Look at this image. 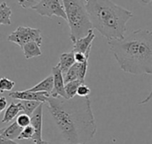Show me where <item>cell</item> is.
I'll return each instance as SVG.
<instances>
[{
	"label": "cell",
	"mask_w": 152,
	"mask_h": 144,
	"mask_svg": "<svg viewBox=\"0 0 152 144\" xmlns=\"http://www.w3.org/2000/svg\"><path fill=\"white\" fill-rule=\"evenodd\" d=\"M21 131H22V127H20L16 121H14L12 124H10L8 127L2 128L0 130V139L14 141L15 139H18Z\"/></svg>",
	"instance_id": "obj_11"
},
{
	"label": "cell",
	"mask_w": 152,
	"mask_h": 144,
	"mask_svg": "<svg viewBox=\"0 0 152 144\" xmlns=\"http://www.w3.org/2000/svg\"><path fill=\"white\" fill-rule=\"evenodd\" d=\"M75 63H76L75 52L73 50H71L70 52L61 53L60 56V61L58 64H59L63 74H65Z\"/></svg>",
	"instance_id": "obj_14"
},
{
	"label": "cell",
	"mask_w": 152,
	"mask_h": 144,
	"mask_svg": "<svg viewBox=\"0 0 152 144\" xmlns=\"http://www.w3.org/2000/svg\"><path fill=\"white\" fill-rule=\"evenodd\" d=\"M95 38V35L94 30L91 29L87 35L77 40L73 43V51L74 52H81V53H90L92 50V43Z\"/></svg>",
	"instance_id": "obj_10"
},
{
	"label": "cell",
	"mask_w": 152,
	"mask_h": 144,
	"mask_svg": "<svg viewBox=\"0 0 152 144\" xmlns=\"http://www.w3.org/2000/svg\"><path fill=\"white\" fill-rule=\"evenodd\" d=\"M89 56H90V53L85 54V53H81V52H75L76 62H77V63H84L86 61H88Z\"/></svg>",
	"instance_id": "obj_26"
},
{
	"label": "cell",
	"mask_w": 152,
	"mask_h": 144,
	"mask_svg": "<svg viewBox=\"0 0 152 144\" xmlns=\"http://www.w3.org/2000/svg\"><path fill=\"white\" fill-rule=\"evenodd\" d=\"M151 100H152V89H151V91L150 92V94L147 96V97H146L144 100H142V101H141V102L139 103V105H143V104H146L150 103V101H151Z\"/></svg>",
	"instance_id": "obj_28"
},
{
	"label": "cell",
	"mask_w": 152,
	"mask_h": 144,
	"mask_svg": "<svg viewBox=\"0 0 152 144\" xmlns=\"http://www.w3.org/2000/svg\"><path fill=\"white\" fill-rule=\"evenodd\" d=\"M52 74L53 76V89L50 96L53 97H63L68 99L65 91L64 74L59 64H57L55 66L52 68Z\"/></svg>",
	"instance_id": "obj_7"
},
{
	"label": "cell",
	"mask_w": 152,
	"mask_h": 144,
	"mask_svg": "<svg viewBox=\"0 0 152 144\" xmlns=\"http://www.w3.org/2000/svg\"><path fill=\"white\" fill-rule=\"evenodd\" d=\"M67 15V22L70 29V40L74 43L77 40L87 35L94 28L85 0H63Z\"/></svg>",
	"instance_id": "obj_4"
},
{
	"label": "cell",
	"mask_w": 152,
	"mask_h": 144,
	"mask_svg": "<svg viewBox=\"0 0 152 144\" xmlns=\"http://www.w3.org/2000/svg\"><path fill=\"white\" fill-rule=\"evenodd\" d=\"M85 1H88V0H85Z\"/></svg>",
	"instance_id": "obj_32"
},
{
	"label": "cell",
	"mask_w": 152,
	"mask_h": 144,
	"mask_svg": "<svg viewBox=\"0 0 152 144\" xmlns=\"http://www.w3.org/2000/svg\"><path fill=\"white\" fill-rule=\"evenodd\" d=\"M23 112V107L20 101L17 103H11L10 105L4 112V114L2 119V123H9L17 118L20 112Z\"/></svg>",
	"instance_id": "obj_12"
},
{
	"label": "cell",
	"mask_w": 152,
	"mask_h": 144,
	"mask_svg": "<svg viewBox=\"0 0 152 144\" xmlns=\"http://www.w3.org/2000/svg\"><path fill=\"white\" fill-rule=\"evenodd\" d=\"M15 121L18 123V125L20 127L24 128V127H26L28 126H30V124H31V118H30V116H28V114L23 112V113H20L16 118Z\"/></svg>",
	"instance_id": "obj_22"
},
{
	"label": "cell",
	"mask_w": 152,
	"mask_h": 144,
	"mask_svg": "<svg viewBox=\"0 0 152 144\" xmlns=\"http://www.w3.org/2000/svg\"><path fill=\"white\" fill-rule=\"evenodd\" d=\"M85 83V81H82L80 80H77L74 81H70L65 84V91L66 95L68 96V99L73 98L77 96V90L81 84Z\"/></svg>",
	"instance_id": "obj_17"
},
{
	"label": "cell",
	"mask_w": 152,
	"mask_h": 144,
	"mask_svg": "<svg viewBox=\"0 0 152 144\" xmlns=\"http://www.w3.org/2000/svg\"><path fill=\"white\" fill-rule=\"evenodd\" d=\"M43 104H40L38 108L33 112L30 116L31 118V126L35 130V135L32 139L33 143L43 140Z\"/></svg>",
	"instance_id": "obj_9"
},
{
	"label": "cell",
	"mask_w": 152,
	"mask_h": 144,
	"mask_svg": "<svg viewBox=\"0 0 152 144\" xmlns=\"http://www.w3.org/2000/svg\"><path fill=\"white\" fill-rule=\"evenodd\" d=\"M53 89V74L47 76L43 81L38 82L34 87L28 89V90L33 92H45L51 95Z\"/></svg>",
	"instance_id": "obj_13"
},
{
	"label": "cell",
	"mask_w": 152,
	"mask_h": 144,
	"mask_svg": "<svg viewBox=\"0 0 152 144\" xmlns=\"http://www.w3.org/2000/svg\"><path fill=\"white\" fill-rule=\"evenodd\" d=\"M7 107V99L4 96L0 97V112H3Z\"/></svg>",
	"instance_id": "obj_27"
},
{
	"label": "cell",
	"mask_w": 152,
	"mask_h": 144,
	"mask_svg": "<svg viewBox=\"0 0 152 144\" xmlns=\"http://www.w3.org/2000/svg\"><path fill=\"white\" fill-rule=\"evenodd\" d=\"M79 80L78 78V69H77V63L76 62L70 68L69 70L64 74V81L65 84L70 81H74Z\"/></svg>",
	"instance_id": "obj_19"
},
{
	"label": "cell",
	"mask_w": 152,
	"mask_h": 144,
	"mask_svg": "<svg viewBox=\"0 0 152 144\" xmlns=\"http://www.w3.org/2000/svg\"><path fill=\"white\" fill-rule=\"evenodd\" d=\"M0 144H20L16 143L15 141H11V140H5V139H0Z\"/></svg>",
	"instance_id": "obj_29"
},
{
	"label": "cell",
	"mask_w": 152,
	"mask_h": 144,
	"mask_svg": "<svg viewBox=\"0 0 152 144\" xmlns=\"http://www.w3.org/2000/svg\"><path fill=\"white\" fill-rule=\"evenodd\" d=\"M34 135H35V130L33 128V127L30 125V126H28L24 128H22V131L20 135V136L18 137V140H32L33 137H34Z\"/></svg>",
	"instance_id": "obj_21"
},
{
	"label": "cell",
	"mask_w": 152,
	"mask_h": 144,
	"mask_svg": "<svg viewBox=\"0 0 152 144\" xmlns=\"http://www.w3.org/2000/svg\"><path fill=\"white\" fill-rule=\"evenodd\" d=\"M108 44L125 73L152 74V30L140 28L124 39L108 41Z\"/></svg>",
	"instance_id": "obj_2"
},
{
	"label": "cell",
	"mask_w": 152,
	"mask_h": 144,
	"mask_svg": "<svg viewBox=\"0 0 152 144\" xmlns=\"http://www.w3.org/2000/svg\"><path fill=\"white\" fill-rule=\"evenodd\" d=\"M7 40L11 42L16 43L22 49L26 43L30 42H37L42 45L43 37L40 29L20 26L8 35Z\"/></svg>",
	"instance_id": "obj_5"
},
{
	"label": "cell",
	"mask_w": 152,
	"mask_h": 144,
	"mask_svg": "<svg viewBox=\"0 0 152 144\" xmlns=\"http://www.w3.org/2000/svg\"><path fill=\"white\" fill-rule=\"evenodd\" d=\"M12 99L19 101H37L46 103L50 97V94L45 92H33L28 89L22 91H12L8 95Z\"/></svg>",
	"instance_id": "obj_8"
},
{
	"label": "cell",
	"mask_w": 152,
	"mask_h": 144,
	"mask_svg": "<svg viewBox=\"0 0 152 144\" xmlns=\"http://www.w3.org/2000/svg\"><path fill=\"white\" fill-rule=\"evenodd\" d=\"M86 8L94 28L108 41L126 37V24L134 17L131 11L111 0H88Z\"/></svg>",
	"instance_id": "obj_3"
},
{
	"label": "cell",
	"mask_w": 152,
	"mask_h": 144,
	"mask_svg": "<svg viewBox=\"0 0 152 144\" xmlns=\"http://www.w3.org/2000/svg\"><path fill=\"white\" fill-rule=\"evenodd\" d=\"M41 44L37 42H30L26 43L22 47V50L26 59H30L42 55V50L40 49Z\"/></svg>",
	"instance_id": "obj_15"
},
{
	"label": "cell",
	"mask_w": 152,
	"mask_h": 144,
	"mask_svg": "<svg viewBox=\"0 0 152 144\" xmlns=\"http://www.w3.org/2000/svg\"><path fill=\"white\" fill-rule=\"evenodd\" d=\"M34 144H50V143H48V142H46V141H44V140H40V141L35 142Z\"/></svg>",
	"instance_id": "obj_30"
},
{
	"label": "cell",
	"mask_w": 152,
	"mask_h": 144,
	"mask_svg": "<svg viewBox=\"0 0 152 144\" xmlns=\"http://www.w3.org/2000/svg\"><path fill=\"white\" fill-rule=\"evenodd\" d=\"M141 1H142V3H143L145 4H150V3L152 2V0H141Z\"/></svg>",
	"instance_id": "obj_31"
},
{
	"label": "cell",
	"mask_w": 152,
	"mask_h": 144,
	"mask_svg": "<svg viewBox=\"0 0 152 144\" xmlns=\"http://www.w3.org/2000/svg\"><path fill=\"white\" fill-rule=\"evenodd\" d=\"M20 103L23 107V112L28 116H31L33 112L38 108V106L43 104L37 101H20Z\"/></svg>",
	"instance_id": "obj_18"
},
{
	"label": "cell",
	"mask_w": 152,
	"mask_h": 144,
	"mask_svg": "<svg viewBox=\"0 0 152 144\" xmlns=\"http://www.w3.org/2000/svg\"><path fill=\"white\" fill-rule=\"evenodd\" d=\"M41 0H18V4L24 9H33L36 5L40 3Z\"/></svg>",
	"instance_id": "obj_24"
},
{
	"label": "cell",
	"mask_w": 152,
	"mask_h": 144,
	"mask_svg": "<svg viewBox=\"0 0 152 144\" xmlns=\"http://www.w3.org/2000/svg\"><path fill=\"white\" fill-rule=\"evenodd\" d=\"M33 10L41 16L50 18L57 16L67 20L63 0H41L40 3L33 8Z\"/></svg>",
	"instance_id": "obj_6"
},
{
	"label": "cell",
	"mask_w": 152,
	"mask_h": 144,
	"mask_svg": "<svg viewBox=\"0 0 152 144\" xmlns=\"http://www.w3.org/2000/svg\"><path fill=\"white\" fill-rule=\"evenodd\" d=\"M51 122L63 144H86L97 132L89 96L53 97L46 102Z\"/></svg>",
	"instance_id": "obj_1"
},
{
	"label": "cell",
	"mask_w": 152,
	"mask_h": 144,
	"mask_svg": "<svg viewBox=\"0 0 152 144\" xmlns=\"http://www.w3.org/2000/svg\"><path fill=\"white\" fill-rule=\"evenodd\" d=\"M90 93H91V89L86 83H83L79 86L78 90H77V96H78L86 97V96H89Z\"/></svg>",
	"instance_id": "obj_25"
},
{
	"label": "cell",
	"mask_w": 152,
	"mask_h": 144,
	"mask_svg": "<svg viewBox=\"0 0 152 144\" xmlns=\"http://www.w3.org/2000/svg\"><path fill=\"white\" fill-rule=\"evenodd\" d=\"M87 68H88V61H86L84 63H77L78 78L82 81H85V78H86V75L87 73Z\"/></svg>",
	"instance_id": "obj_23"
},
{
	"label": "cell",
	"mask_w": 152,
	"mask_h": 144,
	"mask_svg": "<svg viewBox=\"0 0 152 144\" xmlns=\"http://www.w3.org/2000/svg\"><path fill=\"white\" fill-rule=\"evenodd\" d=\"M15 86V82L13 81L9 80L6 77H2L0 80V92L3 93L4 91H11Z\"/></svg>",
	"instance_id": "obj_20"
},
{
	"label": "cell",
	"mask_w": 152,
	"mask_h": 144,
	"mask_svg": "<svg viewBox=\"0 0 152 144\" xmlns=\"http://www.w3.org/2000/svg\"><path fill=\"white\" fill-rule=\"evenodd\" d=\"M11 16H12V10L7 5L5 2H2L0 4V24L10 26L11 22Z\"/></svg>",
	"instance_id": "obj_16"
}]
</instances>
